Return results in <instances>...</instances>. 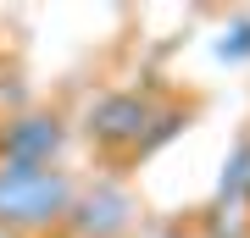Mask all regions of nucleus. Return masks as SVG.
I'll list each match as a JSON object with an SVG mask.
<instances>
[{"instance_id":"f257e3e1","label":"nucleus","mask_w":250,"mask_h":238,"mask_svg":"<svg viewBox=\"0 0 250 238\" xmlns=\"http://www.w3.org/2000/svg\"><path fill=\"white\" fill-rule=\"evenodd\" d=\"M72 211V183L56 166H0V227H50Z\"/></svg>"},{"instance_id":"7ed1b4c3","label":"nucleus","mask_w":250,"mask_h":238,"mask_svg":"<svg viewBox=\"0 0 250 238\" xmlns=\"http://www.w3.org/2000/svg\"><path fill=\"white\" fill-rule=\"evenodd\" d=\"M62 122L50 111H22L11 116L0 133V166H50V155L62 150Z\"/></svg>"},{"instance_id":"20e7f679","label":"nucleus","mask_w":250,"mask_h":238,"mask_svg":"<svg viewBox=\"0 0 250 238\" xmlns=\"http://www.w3.org/2000/svg\"><path fill=\"white\" fill-rule=\"evenodd\" d=\"M67 216L78 221L83 238H117V233H128V221H134V205H128L123 188L100 183V188H89V194H72Z\"/></svg>"},{"instance_id":"423d86ee","label":"nucleus","mask_w":250,"mask_h":238,"mask_svg":"<svg viewBox=\"0 0 250 238\" xmlns=\"http://www.w3.org/2000/svg\"><path fill=\"white\" fill-rule=\"evenodd\" d=\"M233 34H239V39L223 44V55H250V28H233Z\"/></svg>"},{"instance_id":"f03ea898","label":"nucleus","mask_w":250,"mask_h":238,"mask_svg":"<svg viewBox=\"0 0 250 238\" xmlns=\"http://www.w3.org/2000/svg\"><path fill=\"white\" fill-rule=\"evenodd\" d=\"M83 128H89V139L106 144V150H128V144H150V139H156L161 111H156L150 94H128V89H123V94L95 100Z\"/></svg>"},{"instance_id":"39448f33","label":"nucleus","mask_w":250,"mask_h":238,"mask_svg":"<svg viewBox=\"0 0 250 238\" xmlns=\"http://www.w3.org/2000/svg\"><path fill=\"white\" fill-rule=\"evenodd\" d=\"M250 194V144H239L228 161V172H223V200H245Z\"/></svg>"},{"instance_id":"0eeeda50","label":"nucleus","mask_w":250,"mask_h":238,"mask_svg":"<svg viewBox=\"0 0 250 238\" xmlns=\"http://www.w3.org/2000/svg\"><path fill=\"white\" fill-rule=\"evenodd\" d=\"M172 238H178V233H172Z\"/></svg>"}]
</instances>
